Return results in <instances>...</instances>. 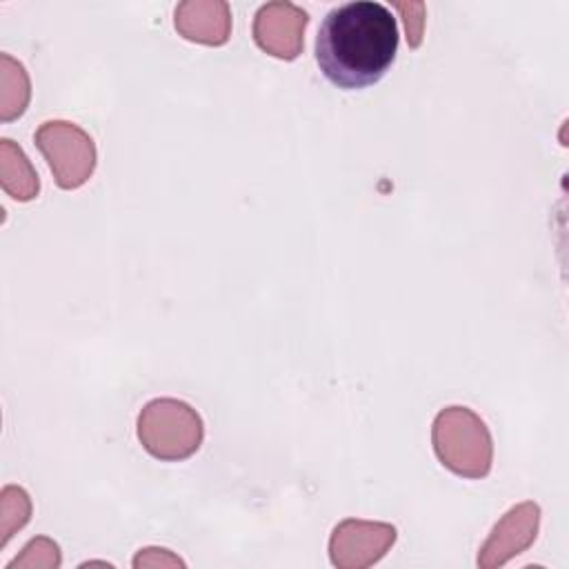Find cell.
Masks as SVG:
<instances>
[{"label":"cell","instance_id":"cell-12","mask_svg":"<svg viewBox=\"0 0 569 569\" xmlns=\"http://www.w3.org/2000/svg\"><path fill=\"white\" fill-rule=\"evenodd\" d=\"M60 560H62L60 558V547L53 540H49V538H33V540H29L24 545L22 553L16 556L7 565V569H16V567L56 569V567H60Z\"/></svg>","mask_w":569,"mask_h":569},{"label":"cell","instance_id":"cell-5","mask_svg":"<svg viewBox=\"0 0 569 569\" xmlns=\"http://www.w3.org/2000/svg\"><path fill=\"white\" fill-rule=\"evenodd\" d=\"M396 527L389 522L347 518L329 538V558L338 569H365L376 565L396 542Z\"/></svg>","mask_w":569,"mask_h":569},{"label":"cell","instance_id":"cell-11","mask_svg":"<svg viewBox=\"0 0 569 569\" xmlns=\"http://www.w3.org/2000/svg\"><path fill=\"white\" fill-rule=\"evenodd\" d=\"M2 540L0 545H7L11 533L16 529H22L31 516V500L24 489L20 487H4L2 489Z\"/></svg>","mask_w":569,"mask_h":569},{"label":"cell","instance_id":"cell-7","mask_svg":"<svg viewBox=\"0 0 569 569\" xmlns=\"http://www.w3.org/2000/svg\"><path fill=\"white\" fill-rule=\"evenodd\" d=\"M540 525V507L531 500H525L511 507L491 529L482 547L478 549V567L480 569H496L507 565L511 558L527 551Z\"/></svg>","mask_w":569,"mask_h":569},{"label":"cell","instance_id":"cell-2","mask_svg":"<svg viewBox=\"0 0 569 569\" xmlns=\"http://www.w3.org/2000/svg\"><path fill=\"white\" fill-rule=\"evenodd\" d=\"M431 445L449 471L462 478H485L491 471L493 440L485 420L469 407H445L431 425Z\"/></svg>","mask_w":569,"mask_h":569},{"label":"cell","instance_id":"cell-4","mask_svg":"<svg viewBox=\"0 0 569 569\" xmlns=\"http://www.w3.org/2000/svg\"><path fill=\"white\" fill-rule=\"evenodd\" d=\"M33 140L60 189H78L91 178L96 169V144L78 124L47 120L38 127Z\"/></svg>","mask_w":569,"mask_h":569},{"label":"cell","instance_id":"cell-3","mask_svg":"<svg viewBox=\"0 0 569 569\" xmlns=\"http://www.w3.org/2000/svg\"><path fill=\"white\" fill-rule=\"evenodd\" d=\"M202 438V418L184 400L156 398L138 413V440L158 460H184L200 449Z\"/></svg>","mask_w":569,"mask_h":569},{"label":"cell","instance_id":"cell-6","mask_svg":"<svg viewBox=\"0 0 569 569\" xmlns=\"http://www.w3.org/2000/svg\"><path fill=\"white\" fill-rule=\"evenodd\" d=\"M309 16L293 2H267L256 11L253 40L256 44L280 60H296L305 44Z\"/></svg>","mask_w":569,"mask_h":569},{"label":"cell","instance_id":"cell-9","mask_svg":"<svg viewBox=\"0 0 569 569\" xmlns=\"http://www.w3.org/2000/svg\"><path fill=\"white\" fill-rule=\"evenodd\" d=\"M0 182L18 202H29L40 191V180L24 151L9 138L0 140Z\"/></svg>","mask_w":569,"mask_h":569},{"label":"cell","instance_id":"cell-13","mask_svg":"<svg viewBox=\"0 0 569 569\" xmlns=\"http://www.w3.org/2000/svg\"><path fill=\"white\" fill-rule=\"evenodd\" d=\"M133 567L136 569H142V567H184V562L178 556H173L169 549L144 547L136 553Z\"/></svg>","mask_w":569,"mask_h":569},{"label":"cell","instance_id":"cell-1","mask_svg":"<svg viewBox=\"0 0 569 569\" xmlns=\"http://www.w3.org/2000/svg\"><path fill=\"white\" fill-rule=\"evenodd\" d=\"M398 51L396 16L373 0H356L331 9L316 36V62L340 89L376 84Z\"/></svg>","mask_w":569,"mask_h":569},{"label":"cell","instance_id":"cell-8","mask_svg":"<svg viewBox=\"0 0 569 569\" xmlns=\"http://www.w3.org/2000/svg\"><path fill=\"white\" fill-rule=\"evenodd\" d=\"M173 22L184 40L220 47L231 33V9L222 0H187L176 7Z\"/></svg>","mask_w":569,"mask_h":569},{"label":"cell","instance_id":"cell-10","mask_svg":"<svg viewBox=\"0 0 569 569\" xmlns=\"http://www.w3.org/2000/svg\"><path fill=\"white\" fill-rule=\"evenodd\" d=\"M31 96V84L24 67L9 53L0 56V118L9 122L24 113Z\"/></svg>","mask_w":569,"mask_h":569}]
</instances>
